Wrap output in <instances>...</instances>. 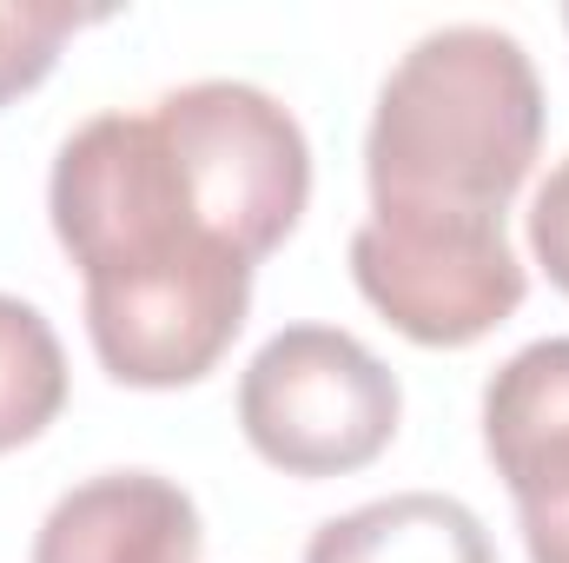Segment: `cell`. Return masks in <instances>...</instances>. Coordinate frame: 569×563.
<instances>
[{
	"instance_id": "1",
	"label": "cell",
	"mask_w": 569,
	"mask_h": 563,
	"mask_svg": "<svg viewBox=\"0 0 569 563\" xmlns=\"http://www.w3.org/2000/svg\"><path fill=\"white\" fill-rule=\"evenodd\" d=\"M47 213L87 279V338L113 385H199L252 312V266L186 206L152 113H93L73 127Z\"/></svg>"
},
{
	"instance_id": "2",
	"label": "cell",
	"mask_w": 569,
	"mask_h": 563,
	"mask_svg": "<svg viewBox=\"0 0 569 563\" xmlns=\"http://www.w3.org/2000/svg\"><path fill=\"white\" fill-rule=\"evenodd\" d=\"M543 146V80L503 27H437L391 80L365 134L371 213L503 219Z\"/></svg>"
},
{
	"instance_id": "3",
	"label": "cell",
	"mask_w": 569,
	"mask_h": 563,
	"mask_svg": "<svg viewBox=\"0 0 569 563\" xmlns=\"http://www.w3.org/2000/svg\"><path fill=\"white\" fill-rule=\"evenodd\" d=\"M152 127L166 140L192 219L226 253L259 266L291 239L311 199V146L266 87L246 80L172 87L166 100H152Z\"/></svg>"
},
{
	"instance_id": "4",
	"label": "cell",
	"mask_w": 569,
	"mask_h": 563,
	"mask_svg": "<svg viewBox=\"0 0 569 563\" xmlns=\"http://www.w3.org/2000/svg\"><path fill=\"white\" fill-rule=\"evenodd\" d=\"M398 372L338 325H284L239 378L246 444L284 477H345L398 437Z\"/></svg>"
},
{
	"instance_id": "5",
	"label": "cell",
	"mask_w": 569,
	"mask_h": 563,
	"mask_svg": "<svg viewBox=\"0 0 569 563\" xmlns=\"http://www.w3.org/2000/svg\"><path fill=\"white\" fill-rule=\"evenodd\" d=\"M351 279L411 345H477L523 305V266L503 239V219H430L371 213L351 233Z\"/></svg>"
},
{
	"instance_id": "6",
	"label": "cell",
	"mask_w": 569,
	"mask_h": 563,
	"mask_svg": "<svg viewBox=\"0 0 569 563\" xmlns=\"http://www.w3.org/2000/svg\"><path fill=\"white\" fill-rule=\"evenodd\" d=\"M483 451L517 497L530 563H569V338H537L490 372Z\"/></svg>"
},
{
	"instance_id": "7",
	"label": "cell",
	"mask_w": 569,
	"mask_h": 563,
	"mask_svg": "<svg viewBox=\"0 0 569 563\" xmlns=\"http://www.w3.org/2000/svg\"><path fill=\"white\" fill-rule=\"evenodd\" d=\"M199 504L159 471H100L73 484L33 537V563H199Z\"/></svg>"
},
{
	"instance_id": "8",
	"label": "cell",
	"mask_w": 569,
	"mask_h": 563,
	"mask_svg": "<svg viewBox=\"0 0 569 563\" xmlns=\"http://www.w3.org/2000/svg\"><path fill=\"white\" fill-rule=\"evenodd\" d=\"M305 563H497L490 531L443 491H398L311 531Z\"/></svg>"
},
{
	"instance_id": "9",
	"label": "cell",
	"mask_w": 569,
	"mask_h": 563,
	"mask_svg": "<svg viewBox=\"0 0 569 563\" xmlns=\"http://www.w3.org/2000/svg\"><path fill=\"white\" fill-rule=\"evenodd\" d=\"M67 412V352L40 305L0 292V457Z\"/></svg>"
},
{
	"instance_id": "10",
	"label": "cell",
	"mask_w": 569,
	"mask_h": 563,
	"mask_svg": "<svg viewBox=\"0 0 569 563\" xmlns=\"http://www.w3.org/2000/svg\"><path fill=\"white\" fill-rule=\"evenodd\" d=\"M87 20L93 13L60 7V0H0V107H13L20 93H33L53 73L67 33H80Z\"/></svg>"
},
{
	"instance_id": "11",
	"label": "cell",
	"mask_w": 569,
	"mask_h": 563,
	"mask_svg": "<svg viewBox=\"0 0 569 563\" xmlns=\"http://www.w3.org/2000/svg\"><path fill=\"white\" fill-rule=\"evenodd\" d=\"M530 253H537V266L550 273V285L569 292V159H557V172L537 186V206H530Z\"/></svg>"
},
{
	"instance_id": "12",
	"label": "cell",
	"mask_w": 569,
	"mask_h": 563,
	"mask_svg": "<svg viewBox=\"0 0 569 563\" xmlns=\"http://www.w3.org/2000/svg\"><path fill=\"white\" fill-rule=\"evenodd\" d=\"M563 27H569V13H563Z\"/></svg>"
}]
</instances>
